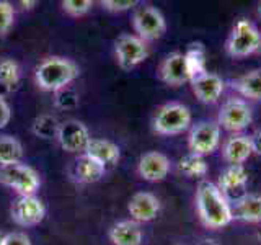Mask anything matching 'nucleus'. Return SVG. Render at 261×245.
I'll list each match as a JSON object with an SVG mask.
<instances>
[{
	"mask_svg": "<svg viewBox=\"0 0 261 245\" xmlns=\"http://www.w3.org/2000/svg\"><path fill=\"white\" fill-rule=\"evenodd\" d=\"M114 53L122 70H133L149 57V47L137 35H121L116 41Z\"/></svg>",
	"mask_w": 261,
	"mask_h": 245,
	"instance_id": "obj_7",
	"label": "nucleus"
},
{
	"mask_svg": "<svg viewBox=\"0 0 261 245\" xmlns=\"http://www.w3.org/2000/svg\"><path fill=\"white\" fill-rule=\"evenodd\" d=\"M127 211L136 223H149L159 216L160 201L149 191H139L129 200Z\"/></svg>",
	"mask_w": 261,
	"mask_h": 245,
	"instance_id": "obj_13",
	"label": "nucleus"
},
{
	"mask_svg": "<svg viewBox=\"0 0 261 245\" xmlns=\"http://www.w3.org/2000/svg\"><path fill=\"white\" fill-rule=\"evenodd\" d=\"M191 126V111L186 105L170 102L157 110L153 116V131L162 136L181 134Z\"/></svg>",
	"mask_w": 261,
	"mask_h": 245,
	"instance_id": "obj_3",
	"label": "nucleus"
},
{
	"mask_svg": "<svg viewBox=\"0 0 261 245\" xmlns=\"http://www.w3.org/2000/svg\"><path fill=\"white\" fill-rule=\"evenodd\" d=\"M253 121V111L248 103L240 98H230L227 100L219 111L217 125L230 133H240L247 129Z\"/></svg>",
	"mask_w": 261,
	"mask_h": 245,
	"instance_id": "obj_8",
	"label": "nucleus"
},
{
	"mask_svg": "<svg viewBox=\"0 0 261 245\" xmlns=\"http://www.w3.org/2000/svg\"><path fill=\"white\" fill-rule=\"evenodd\" d=\"M160 79L171 87H178L183 85L185 82H190L183 53H171L165 57V61L160 65Z\"/></svg>",
	"mask_w": 261,
	"mask_h": 245,
	"instance_id": "obj_15",
	"label": "nucleus"
},
{
	"mask_svg": "<svg viewBox=\"0 0 261 245\" xmlns=\"http://www.w3.org/2000/svg\"><path fill=\"white\" fill-rule=\"evenodd\" d=\"M20 82V67L13 59L0 61V87L13 90Z\"/></svg>",
	"mask_w": 261,
	"mask_h": 245,
	"instance_id": "obj_26",
	"label": "nucleus"
},
{
	"mask_svg": "<svg viewBox=\"0 0 261 245\" xmlns=\"http://www.w3.org/2000/svg\"><path fill=\"white\" fill-rule=\"evenodd\" d=\"M133 27L137 36L147 43V41H153L163 36V33L167 31V21L157 7L144 5L134 12Z\"/></svg>",
	"mask_w": 261,
	"mask_h": 245,
	"instance_id": "obj_6",
	"label": "nucleus"
},
{
	"mask_svg": "<svg viewBox=\"0 0 261 245\" xmlns=\"http://www.w3.org/2000/svg\"><path fill=\"white\" fill-rule=\"evenodd\" d=\"M103 8L113 13H119V12H126L129 8H133L139 5L137 0H103L101 2Z\"/></svg>",
	"mask_w": 261,
	"mask_h": 245,
	"instance_id": "obj_30",
	"label": "nucleus"
},
{
	"mask_svg": "<svg viewBox=\"0 0 261 245\" xmlns=\"http://www.w3.org/2000/svg\"><path fill=\"white\" fill-rule=\"evenodd\" d=\"M12 219L18 226L31 227L39 224L46 216L44 203L38 196H18L12 204Z\"/></svg>",
	"mask_w": 261,
	"mask_h": 245,
	"instance_id": "obj_11",
	"label": "nucleus"
},
{
	"mask_svg": "<svg viewBox=\"0 0 261 245\" xmlns=\"http://www.w3.org/2000/svg\"><path fill=\"white\" fill-rule=\"evenodd\" d=\"M259 239H261V234H259Z\"/></svg>",
	"mask_w": 261,
	"mask_h": 245,
	"instance_id": "obj_37",
	"label": "nucleus"
},
{
	"mask_svg": "<svg viewBox=\"0 0 261 245\" xmlns=\"http://www.w3.org/2000/svg\"><path fill=\"white\" fill-rule=\"evenodd\" d=\"M245 223H261V194H243L235 203L233 219Z\"/></svg>",
	"mask_w": 261,
	"mask_h": 245,
	"instance_id": "obj_21",
	"label": "nucleus"
},
{
	"mask_svg": "<svg viewBox=\"0 0 261 245\" xmlns=\"http://www.w3.org/2000/svg\"><path fill=\"white\" fill-rule=\"evenodd\" d=\"M232 87L250 100H261V69L247 72L232 82Z\"/></svg>",
	"mask_w": 261,
	"mask_h": 245,
	"instance_id": "obj_22",
	"label": "nucleus"
},
{
	"mask_svg": "<svg viewBox=\"0 0 261 245\" xmlns=\"http://www.w3.org/2000/svg\"><path fill=\"white\" fill-rule=\"evenodd\" d=\"M248 183V172L243 165H230L225 168L219 177L217 188L224 196H232L235 193H242Z\"/></svg>",
	"mask_w": 261,
	"mask_h": 245,
	"instance_id": "obj_17",
	"label": "nucleus"
},
{
	"mask_svg": "<svg viewBox=\"0 0 261 245\" xmlns=\"http://www.w3.org/2000/svg\"><path fill=\"white\" fill-rule=\"evenodd\" d=\"M196 206L202 224L209 229H222L233 220V208L217 185L202 182L196 190Z\"/></svg>",
	"mask_w": 261,
	"mask_h": 245,
	"instance_id": "obj_1",
	"label": "nucleus"
},
{
	"mask_svg": "<svg viewBox=\"0 0 261 245\" xmlns=\"http://www.w3.org/2000/svg\"><path fill=\"white\" fill-rule=\"evenodd\" d=\"M179 170L191 178H202L207 175V163L201 155L188 154L179 159Z\"/></svg>",
	"mask_w": 261,
	"mask_h": 245,
	"instance_id": "obj_25",
	"label": "nucleus"
},
{
	"mask_svg": "<svg viewBox=\"0 0 261 245\" xmlns=\"http://www.w3.org/2000/svg\"><path fill=\"white\" fill-rule=\"evenodd\" d=\"M23 145L16 137L0 136V167L21 162Z\"/></svg>",
	"mask_w": 261,
	"mask_h": 245,
	"instance_id": "obj_24",
	"label": "nucleus"
},
{
	"mask_svg": "<svg viewBox=\"0 0 261 245\" xmlns=\"http://www.w3.org/2000/svg\"><path fill=\"white\" fill-rule=\"evenodd\" d=\"M225 47L232 57H247L256 53L261 47V35L258 28L247 18H240L233 24Z\"/></svg>",
	"mask_w": 261,
	"mask_h": 245,
	"instance_id": "obj_5",
	"label": "nucleus"
},
{
	"mask_svg": "<svg viewBox=\"0 0 261 245\" xmlns=\"http://www.w3.org/2000/svg\"><path fill=\"white\" fill-rule=\"evenodd\" d=\"M36 4H38V2H35V0H33V2H20V5L24 8V10H31V8L35 7Z\"/></svg>",
	"mask_w": 261,
	"mask_h": 245,
	"instance_id": "obj_34",
	"label": "nucleus"
},
{
	"mask_svg": "<svg viewBox=\"0 0 261 245\" xmlns=\"http://www.w3.org/2000/svg\"><path fill=\"white\" fill-rule=\"evenodd\" d=\"M137 172L147 182H162L170 172V160L162 152H147L139 160Z\"/></svg>",
	"mask_w": 261,
	"mask_h": 245,
	"instance_id": "obj_14",
	"label": "nucleus"
},
{
	"mask_svg": "<svg viewBox=\"0 0 261 245\" xmlns=\"http://www.w3.org/2000/svg\"><path fill=\"white\" fill-rule=\"evenodd\" d=\"M185 62H186L188 76H190V82L198 76H201V74L207 72L206 70V49H204V46L201 43H193L185 53Z\"/></svg>",
	"mask_w": 261,
	"mask_h": 245,
	"instance_id": "obj_23",
	"label": "nucleus"
},
{
	"mask_svg": "<svg viewBox=\"0 0 261 245\" xmlns=\"http://www.w3.org/2000/svg\"><path fill=\"white\" fill-rule=\"evenodd\" d=\"M256 12H258V16H259V18H261V2L258 4V10H256Z\"/></svg>",
	"mask_w": 261,
	"mask_h": 245,
	"instance_id": "obj_36",
	"label": "nucleus"
},
{
	"mask_svg": "<svg viewBox=\"0 0 261 245\" xmlns=\"http://www.w3.org/2000/svg\"><path fill=\"white\" fill-rule=\"evenodd\" d=\"M4 240H5V234L0 232V245H4Z\"/></svg>",
	"mask_w": 261,
	"mask_h": 245,
	"instance_id": "obj_35",
	"label": "nucleus"
},
{
	"mask_svg": "<svg viewBox=\"0 0 261 245\" xmlns=\"http://www.w3.org/2000/svg\"><path fill=\"white\" fill-rule=\"evenodd\" d=\"M250 142H251L253 152L261 155V129H256L255 133L250 136Z\"/></svg>",
	"mask_w": 261,
	"mask_h": 245,
	"instance_id": "obj_33",
	"label": "nucleus"
},
{
	"mask_svg": "<svg viewBox=\"0 0 261 245\" xmlns=\"http://www.w3.org/2000/svg\"><path fill=\"white\" fill-rule=\"evenodd\" d=\"M190 84L196 98L206 105L216 103L225 88V82L222 80V77H219L214 72H204L193 79Z\"/></svg>",
	"mask_w": 261,
	"mask_h": 245,
	"instance_id": "obj_12",
	"label": "nucleus"
},
{
	"mask_svg": "<svg viewBox=\"0 0 261 245\" xmlns=\"http://www.w3.org/2000/svg\"><path fill=\"white\" fill-rule=\"evenodd\" d=\"M79 65L67 57L53 56L41 62L35 70L36 85L44 92H61L79 77Z\"/></svg>",
	"mask_w": 261,
	"mask_h": 245,
	"instance_id": "obj_2",
	"label": "nucleus"
},
{
	"mask_svg": "<svg viewBox=\"0 0 261 245\" xmlns=\"http://www.w3.org/2000/svg\"><path fill=\"white\" fill-rule=\"evenodd\" d=\"M57 141L65 152H84L87 151L88 142L92 141L88 133V128L82 121L67 119L61 122L59 133H57Z\"/></svg>",
	"mask_w": 261,
	"mask_h": 245,
	"instance_id": "obj_10",
	"label": "nucleus"
},
{
	"mask_svg": "<svg viewBox=\"0 0 261 245\" xmlns=\"http://www.w3.org/2000/svg\"><path fill=\"white\" fill-rule=\"evenodd\" d=\"M13 20H15L13 7L8 2H5V0H0V36H4L12 28Z\"/></svg>",
	"mask_w": 261,
	"mask_h": 245,
	"instance_id": "obj_29",
	"label": "nucleus"
},
{
	"mask_svg": "<svg viewBox=\"0 0 261 245\" xmlns=\"http://www.w3.org/2000/svg\"><path fill=\"white\" fill-rule=\"evenodd\" d=\"M220 144V126L214 121H201L191 128L188 145L191 154L196 155H209L214 152Z\"/></svg>",
	"mask_w": 261,
	"mask_h": 245,
	"instance_id": "obj_9",
	"label": "nucleus"
},
{
	"mask_svg": "<svg viewBox=\"0 0 261 245\" xmlns=\"http://www.w3.org/2000/svg\"><path fill=\"white\" fill-rule=\"evenodd\" d=\"M4 245H31V240H30V237L23 232H10V234H5Z\"/></svg>",
	"mask_w": 261,
	"mask_h": 245,
	"instance_id": "obj_31",
	"label": "nucleus"
},
{
	"mask_svg": "<svg viewBox=\"0 0 261 245\" xmlns=\"http://www.w3.org/2000/svg\"><path fill=\"white\" fill-rule=\"evenodd\" d=\"M253 154L250 136H232L228 137L224 147H222V155L224 159L230 163V165H243L245 162L250 159Z\"/></svg>",
	"mask_w": 261,
	"mask_h": 245,
	"instance_id": "obj_16",
	"label": "nucleus"
},
{
	"mask_svg": "<svg viewBox=\"0 0 261 245\" xmlns=\"http://www.w3.org/2000/svg\"><path fill=\"white\" fill-rule=\"evenodd\" d=\"M10 118H12V110L8 103L4 100V96L0 95V129L5 128L8 122H10Z\"/></svg>",
	"mask_w": 261,
	"mask_h": 245,
	"instance_id": "obj_32",
	"label": "nucleus"
},
{
	"mask_svg": "<svg viewBox=\"0 0 261 245\" xmlns=\"http://www.w3.org/2000/svg\"><path fill=\"white\" fill-rule=\"evenodd\" d=\"M59 126L61 122L57 121L54 116H49V114H43V116L36 118L35 125H33V133L36 136L43 137V139H57V133H59Z\"/></svg>",
	"mask_w": 261,
	"mask_h": 245,
	"instance_id": "obj_27",
	"label": "nucleus"
},
{
	"mask_svg": "<svg viewBox=\"0 0 261 245\" xmlns=\"http://www.w3.org/2000/svg\"><path fill=\"white\" fill-rule=\"evenodd\" d=\"M106 174V167L93 157L82 154L73 165V177L79 183H95L101 180Z\"/></svg>",
	"mask_w": 261,
	"mask_h": 245,
	"instance_id": "obj_19",
	"label": "nucleus"
},
{
	"mask_svg": "<svg viewBox=\"0 0 261 245\" xmlns=\"http://www.w3.org/2000/svg\"><path fill=\"white\" fill-rule=\"evenodd\" d=\"M0 183L20 193V196H31L39 190L41 180L35 168L27 163L16 162L12 165L0 167Z\"/></svg>",
	"mask_w": 261,
	"mask_h": 245,
	"instance_id": "obj_4",
	"label": "nucleus"
},
{
	"mask_svg": "<svg viewBox=\"0 0 261 245\" xmlns=\"http://www.w3.org/2000/svg\"><path fill=\"white\" fill-rule=\"evenodd\" d=\"M85 154L90 155V157H93L100 163H103L105 167L116 165L121 157V151L118 144L108 141V139H93V137H92V141L88 142Z\"/></svg>",
	"mask_w": 261,
	"mask_h": 245,
	"instance_id": "obj_20",
	"label": "nucleus"
},
{
	"mask_svg": "<svg viewBox=\"0 0 261 245\" xmlns=\"http://www.w3.org/2000/svg\"><path fill=\"white\" fill-rule=\"evenodd\" d=\"M108 235L113 245H142V231L133 219H124L113 224Z\"/></svg>",
	"mask_w": 261,
	"mask_h": 245,
	"instance_id": "obj_18",
	"label": "nucleus"
},
{
	"mask_svg": "<svg viewBox=\"0 0 261 245\" xmlns=\"http://www.w3.org/2000/svg\"><path fill=\"white\" fill-rule=\"evenodd\" d=\"M92 0H65V2H62L64 12L70 16H84L92 10Z\"/></svg>",
	"mask_w": 261,
	"mask_h": 245,
	"instance_id": "obj_28",
	"label": "nucleus"
}]
</instances>
